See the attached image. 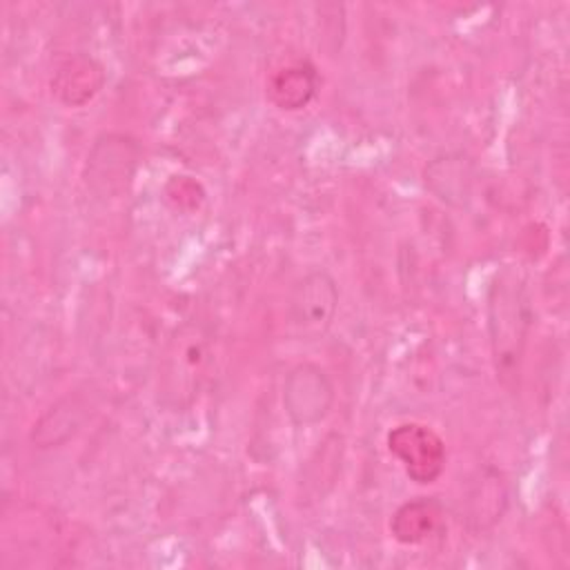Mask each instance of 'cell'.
<instances>
[{"instance_id": "277c9868", "label": "cell", "mask_w": 570, "mask_h": 570, "mask_svg": "<svg viewBox=\"0 0 570 570\" xmlns=\"http://www.w3.org/2000/svg\"><path fill=\"white\" fill-rule=\"evenodd\" d=\"M387 450L416 483H434L445 470V443L423 423H401L387 432Z\"/></svg>"}, {"instance_id": "ba28073f", "label": "cell", "mask_w": 570, "mask_h": 570, "mask_svg": "<svg viewBox=\"0 0 570 570\" xmlns=\"http://www.w3.org/2000/svg\"><path fill=\"white\" fill-rule=\"evenodd\" d=\"M318 89V73L309 62H298L281 69L267 87L269 100L287 111H296L309 105Z\"/></svg>"}, {"instance_id": "8fae6325", "label": "cell", "mask_w": 570, "mask_h": 570, "mask_svg": "<svg viewBox=\"0 0 570 570\" xmlns=\"http://www.w3.org/2000/svg\"><path fill=\"white\" fill-rule=\"evenodd\" d=\"M82 405L78 401H71V399H65L60 401L56 407H51L36 425H33V432H31V441L38 445V448H53V445H60L62 441H67L76 428L80 425L82 416Z\"/></svg>"}, {"instance_id": "7a4b0ae2", "label": "cell", "mask_w": 570, "mask_h": 570, "mask_svg": "<svg viewBox=\"0 0 570 570\" xmlns=\"http://www.w3.org/2000/svg\"><path fill=\"white\" fill-rule=\"evenodd\" d=\"M214 363V336L196 321H185L174 330L163 354L160 394L163 401L183 410L194 403Z\"/></svg>"}, {"instance_id": "5b68a950", "label": "cell", "mask_w": 570, "mask_h": 570, "mask_svg": "<svg viewBox=\"0 0 570 570\" xmlns=\"http://www.w3.org/2000/svg\"><path fill=\"white\" fill-rule=\"evenodd\" d=\"M334 403V385L316 363L294 365L283 383V405L294 425L321 423Z\"/></svg>"}, {"instance_id": "6da1fadb", "label": "cell", "mask_w": 570, "mask_h": 570, "mask_svg": "<svg viewBox=\"0 0 570 570\" xmlns=\"http://www.w3.org/2000/svg\"><path fill=\"white\" fill-rule=\"evenodd\" d=\"M530 298L521 274L505 267L497 274L488 298V325L499 376L517 379L530 330Z\"/></svg>"}, {"instance_id": "52a82bcc", "label": "cell", "mask_w": 570, "mask_h": 570, "mask_svg": "<svg viewBox=\"0 0 570 570\" xmlns=\"http://www.w3.org/2000/svg\"><path fill=\"white\" fill-rule=\"evenodd\" d=\"M102 82H105V71L100 62H96L91 56L78 53L67 58L58 67L51 80V89L65 105L80 107L100 91Z\"/></svg>"}, {"instance_id": "3957f363", "label": "cell", "mask_w": 570, "mask_h": 570, "mask_svg": "<svg viewBox=\"0 0 570 570\" xmlns=\"http://www.w3.org/2000/svg\"><path fill=\"white\" fill-rule=\"evenodd\" d=\"M338 309V285L325 269L305 274L292 289L287 321L298 338L323 336Z\"/></svg>"}, {"instance_id": "8992f818", "label": "cell", "mask_w": 570, "mask_h": 570, "mask_svg": "<svg viewBox=\"0 0 570 570\" xmlns=\"http://www.w3.org/2000/svg\"><path fill=\"white\" fill-rule=\"evenodd\" d=\"M138 147L125 136H102L87 156V185L100 196H114L127 187L134 174Z\"/></svg>"}, {"instance_id": "9c48e42d", "label": "cell", "mask_w": 570, "mask_h": 570, "mask_svg": "<svg viewBox=\"0 0 570 570\" xmlns=\"http://www.w3.org/2000/svg\"><path fill=\"white\" fill-rule=\"evenodd\" d=\"M441 512L443 510H441V503L436 499H423L421 497V499L407 501L394 512V517L390 521L392 537L399 543H405V546L421 543L439 528Z\"/></svg>"}, {"instance_id": "30bf717a", "label": "cell", "mask_w": 570, "mask_h": 570, "mask_svg": "<svg viewBox=\"0 0 570 570\" xmlns=\"http://www.w3.org/2000/svg\"><path fill=\"white\" fill-rule=\"evenodd\" d=\"M425 183L428 187L450 205L465 203L470 194V163L459 154H448L434 158L425 167Z\"/></svg>"}]
</instances>
